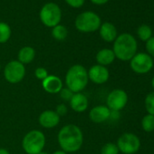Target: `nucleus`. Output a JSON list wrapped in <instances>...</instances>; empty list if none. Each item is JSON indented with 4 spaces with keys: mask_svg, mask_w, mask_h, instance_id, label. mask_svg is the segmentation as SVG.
I'll list each match as a JSON object with an SVG mask.
<instances>
[{
    "mask_svg": "<svg viewBox=\"0 0 154 154\" xmlns=\"http://www.w3.org/2000/svg\"><path fill=\"white\" fill-rule=\"evenodd\" d=\"M131 69L137 74H146L154 66L153 58L147 53H137L130 60Z\"/></svg>",
    "mask_w": 154,
    "mask_h": 154,
    "instance_id": "1a4fd4ad",
    "label": "nucleus"
},
{
    "mask_svg": "<svg viewBox=\"0 0 154 154\" xmlns=\"http://www.w3.org/2000/svg\"><path fill=\"white\" fill-rule=\"evenodd\" d=\"M144 106L147 113L154 115V91L146 95L144 99Z\"/></svg>",
    "mask_w": 154,
    "mask_h": 154,
    "instance_id": "5701e85b",
    "label": "nucleus"
},
{
    "mask_svg": "<svg viewBox=\"0 0 154 154\" xmlns=\"http://www.w3.org/2000/svg\"><path fill=\"white\" fill-rule=\"evenodd\" d=\"M99 34L101 38L107 43L114 42V40L118 36L115 26L110 22H105L101 25L99 28Z\"/></svg>",
    "mask_w": 154,
    "mask_h": 154,
    "instance_id": "dca6fc26",
    "label": "nucleus"
},
{
    "mask_svg": "<svg viewBox=\"0 0 154 154\" xmlns=\"http://www.w3.org/2000/svg\"><path fill=\"white\" fill-rule=\"evenodd\" d=\"M97 64L103 65V66H107L112 64L114 60L116 59L114 53L112 51V49H109V48H103L101 49L100 51H98V53L96 54L95 56Z\"/></svg>",
    "mask_w": 154,
    "mask_h": 154,
    "instance_id": "f3484780",
    "label": "nucleus"
},
{
    "mask_svg": "<svg viewBox=\"0 0 154 154\" xmlns=\"http://www.w3.org/2000/svg\"><path fill=\"white\" fill-rule=\"evenodd\" d=\"M52 154H67L65 151H63V150H62V149H58V150H55V151H54Z\"/></svg>",
    "mask_w": 154,
    "mask_h": 154,
    "instance_id": "7c9ffc66",
    "label": "nucleus"
},
{
    "mask_svg": "<svg viewBox=\"0 0 154 154\" xmlns=\"http://www.w3.org/2000/svg\"><path fill=\"white\" fill-rule=\"evenodd\" d=\"M69 103L72 110H73L75 112H85L89 106L87 96L82 93L73 94Z\"/></svg>",
    "mask_w": 154,
    "mask_h": 154,
    "instance_id": "2eb2a0df",
    "label": "nucleus"
},
{
    "mask_svg": "<svg viewBox=\"0 0 154 154\" xmlns=\"http://www.w3.org/2000/svg\"><path fill=\"white\" fill-rule=\"evenodd\" d=\"M38 121L42 127L45 129H52L59 124L60 116L55 112V111L45 110L39 115Z\"/></svg>",
    "mask_w": 154,
    "mask_h": 154,
    "instance_id": "f8f14e48",
    "label": "nucleus"
},
{
    "mask_svg": "<svg viewBox=\"0 0 154 154\" xmlns=\"http://www.w3.org/2000/svg\"><path fill=\"white\" fill-rule=\"evenodd\" d=\"M68 35L66 27L63 25H57L52 28V36L57 41H63Z\"/></svg>",
    "mask_w": 154,
    "mask_h": 154,
    "instance_id": "6ab92c4d",
    "label": "nucleus"
},
{
    "mask_svg": "<svg viewBox=\"0 0 154 154\" xmlns=\"http://www.w3.org/2000/svg\"><path fill=\"white\" fill-rule=\"evenodd\" d=\"M111 117V110L106 105H97L89 112L90 120L94 123H103Z\"/></svg>",
    "mask_w": 154,
    "mask_h": 154,
    "instance_id": "ddd939ff",
    "label": "nucleus"
},
{
    "mask_svg": "<svg viewBox=\"0 0 154 154\" xmlns=\"http://www.w3.org/2000/svg\"><path fill=\"white\" fill-rule=\"evenodd\" d=\"M128 101V94L124 90L114 89L106 98V106L112 112H120L127 105Z\"/></svg>",
    "mask_w": 154,
    "mask_h": 154,
    "instance_id": "9d476101",
    "label": "nucleus"
},
{
    "mask_svg": "<svg viewBox=\"0 0 154 154\" xmlns=\"http://www.w3.org/2000/svg\"><path fill=\"white\" fill-rule=\"evenodd\" d=\"M39 17L43 25L53 28L60 24L62 19V11L57 4L50 2L43 6L40 10Z\"/></svg>",
    "mask_w": 154,
    "mask_h": 154,
    "instance_id": "423d86ee",
    "label": "nucleus"
},
{
    "mask_svg": "<svg viewBox=\"0 0 154 154\" xmlns=\"http://www.w3.org/2000/svg\"><path fill=\"white\" fill-rule=\"evenodd\" d=\"M55 112L61 117V116H63L67 113V107L65 106V104L63 103H61V104H58L56 106V109H55Z\"/></svg>",
    "mask_w": 154,
    "mask_h": 154,
    "instance_id": "c85d7f7f",
    "label": "nucleus"
},
{
    "mask_svg": "<svg viewBox=\"0 0 154 154\" xmlns=\"http://www.w3.org/2000/svg\"><path fill=\"white\" fill-rule=\"evenodd\" d=\"M42 86L46 93L52 94H59L63 88L61 78L56 75H48L45 80L42 81Z\"/></svg>",
    "mask_w": 154,
    "mask_h": 154,
    "instance_id": "4468645a",
    "label": "nucleus"
},
{
    "mask_svg": "<svg viewBox=\"0 0 154 154\" xmlns=\"http://www.w3.org/2000/svg\"><path fill=\"white\" fill-rule=\"evenodd\" d=\"M35 57V50L31 46H24L18 52L17 61H19L21 63L25 65L32 63Z\"/></svg>",
    "mask_w": 154,
    "mask_h": 154,
    "instance_id": "a211bd4d",
    "label": "nucleus"
},
{
    "mask_svg": "<svg viewBox=\"0 0 154 154\" xmlns=\"http://www.w3.org/2000/svg\"><path fill=\"white\" fill-rule=\"evenodd\" d=\"M151 87H152L153 90H154V76L152 77V79H151Z\"/></svg>",
    "mask_w": 154,
    "mask_h": 154,
    "instance_id": "473e14b6",
    "label": "nucleus"
},
{
    "mask_svg": "<svg viewBox=\"0 0 154 154\" xmlns=\"http://www.w3.org/2000/svg\"><path fill=\"white\" fill-rule=\"evenodd\" d=\"M119 149L116 143L107 142L101 149V154H119Z\"/></svg>",
    "mask_w": 154,
    "mask_h": 154,
    "instance_id": "b1692460",
    "label": "nucleus"
},
{
    "mask_svg": "<svg viewBox=\"0 0 154 154\" xmlns=\"http://www.w3.org/2000/svg\"><path fill=\"white\" fill-rule=\"evenodd\" d=\"M146 51L147 54L151 56L152 58H154V36L150 37L147 42H146Z\"/></svg>",
    "mask_w": 154,
    "mask_h": 154,
    "instance_id": "a878e982",
    "label": "nucleus"
},
{
    "mask_svg": "<svg viewBox=\"0 0 154 154\" xmlns=\"http://www.w3.org/2000/svg\"><path fill=\"white\" fill-rule=\"evenodd\" d=\"M0 71H1V63H0Z\"/></svg>",
    "mask_w": 154,
    "mask_h": 154,
    "instance_id": "f704fd0d",
    "label": "nucleus"
},
{
    "mask_svg": "<svg viewBox=\"0 0 154 154\" xmlns=\"http://www.w3.org/2000/svg\"><path fill=\"white\" fill-rule=\"evenodd\" d=\"M26 67L17 60L10 61L4 68V77L9 84H18L23 81L26 76Z\"/></svg>",
    "mask_w": 154,
    "mask_h": 154,
    "instance_id": "6e6552de",
    "label": "nucleus"
},
{
    "mask_svg": "<svg viewBox=\"0 0 154 154\" xmlns=\"http://www.w3.org/2000/svg\"><path fill=\"white\" fill-rule=\"evenodd\" d=\"M87 72L89 81L96 85H103L107 83L110 78V72L106 66L94 64L91 66Z\"/></svg>",
    "mask_w": 154,
    "mask_h": 154,
    "instance_id": "9b49d317",
    "label": "nucleus"
},
{
    "mask_svg": "<svg viewBox=\"0 0 154 154\" xmlns=\"http://www.w3.org/2000/svg\"><path fill=\"white\" fill-rule=\"evenodd\" d=\"M141 128L145 132L154 131V115L147 113L141 119Z\"/></svg>",
    "mask_w": 154,
    "mask_h": 154,
    "instance_id": "aec40b11",
    "label": "nucleus"
},
{
    "mask_svg": "<svg viewBox=\"0 0 154 154\" xmlns=\"http://www.w3.org/2000/svg\"><path fill=\"white\" fill-rule=\"evenodd\" d=\"M90 1L95 5H98V6H102V5H104L106 4L109 0H90Z\"/></svg>",
    "mask_w": 154,
    "mask_h": 154,
    "instance_id": "c756f323",
    "label": "nucleus"
},
{
    "mask_svg": "<svg viewBox=\"0 0 154 154\" xmlns=\"http://www.w3.org/2000/svg\"><path fill=\"white\" fill-rule=\"evenodd\" d=\"M45 133L39 130L28 131L22 140V148L26 154H38L45 146Z\"/></svg>",
    "mask_w": 154,
    "mask_h": 154,
    "instance_id": "20e7f679",
    "label": "nucleus"
},
{
    "mask_svg": "<svg viewBox=\"0 0 154 154\" xmlns=\"http://www.w3.org/2000/svg\"><path fill=\"white\" fill-rule=\"evenodd\" d=\"M137 35L141 41L147 42L150 37H152V30L147 25H141L137 30Z\"/></svg>",
    "mask_w": 154,
    "mask_h": 154,
    "instance_id": "4be33fe9",
    "label": "nucleus"
},
{
    "mask_svg": "<svg viewBox=\"0 0 154 154\" xmlns=\"http://www.w3.org/2000/svg\"><path fill=\"white\" fill-rule=\"evenodd\" d=\"M76 29L82 33H93L99 30L102 21L100 17L93 11H85L78 15L74 22Z\"/></svg>",
    "mask_w": 154,
    "mask_h": 154,
    "instance_id": "39448f33",
    "label": "nucleus"
},
{
    "mask_svg": "<svg viewBox=\"0 0 154 154\" xmlns=\"http://www.w3.org/2000/svg\"><path fill=\"white\" fill-rule=\"evenodd\" d=\"M89 82L88 72L82 64L72 65L65 74V85L73 94L84 91Z\"/></svg>",
    "mask_w": 154,
    "mask_h": 154,
    "instance_id": "7ed1b4c3",
    "label": "nucleus"
},
{
    "mask_svg": "<svg viewBox=\"0 0 154 154\" xmlns=\"http://www.w3.org/2000/svg\"><path fill=\"white\" fill-rule=\"evenodd\" d=\"M138 50V44L135 37L128 33H123L116 37L113 42L112 51L117 59L122 62L130 61Z\"/></svg>",
    "mask_w": 154,
    "mask_h": 154,
    "instance_id": "f03ea898",
    "label": "nucleus"
},
{
    "mask_svg": "<svg viewBox=\"0 0 154 154\" xmlns=\"http://www.w3.org/2000/svg\"><path fill=\"white\" fill-rule=\"evenodd\" d=\"M0 154H10V153H9V151L8 149L1 148V149H0Z\"/></svg>",
    "mask_w": 154,
    "mask_h": 154,
    "instance_id": "2f4dec72",
    "label": "nucleus"
},
{
    "mask_svg": "<svg viewBox=\"0 0 154 154\" xmlns=\"http://www.w3.org/2000/svg\"><path fill=\"white\" fill-rule=\"evenodd\" d=\"M48 75L49 74H48L47 70L45 68H44V67H37L35 69V76L38 80L43 81V80H45L46 78Z\"/></svg>",
    "mask_w": 154,
    "mask_h": 154,
    "instance_id": "393cba45",
    "label": "nucleus"
},
{
    "mask_svg": "<svg viewBox=\"0 0 154 154\" xmlns=\"http://www.w3.org/2000/svg\"><path fill=\"white\" fill-rule=\"evenodd\" d=\"M66 4L73 8H79L84 6L85 0H64Z\"/></svg>",
    "mask_w": 154,
    "mask_h": 154,
    "instance_id": "cd10ccee",
    "label": "nucleus"
},
{
    "mask_svg": "<svg viewBox=\"0 0 154 154\" xmlns=\"http://www.w3.org/2000/svg\"><path fill=\"white\" fill-rule=\"evenodd\" d=\"M11 28L8 24L0 22V44L7 43L11 36Z\"/></svg>",
    "mask_w": 154,
    "mask_h": 154,
    "instance_id": "412c9836",
    "label": "nucleus"
},
{
    "mask_svg": "<svg viewBox=\"0 0 154 154\" xmlns=\"http://www.w3.org/2000/svg\"><path fill=\"white\" fill-rule=\"evenodd\" d=\"M61 149L66 153L78 151L84 143V134L80 127L75 124H66L61 128L57 135Z\"/></svg>",
    "mask_w": 154,
    "mask_h": 154,
    "instance_id": "f257e3e1",
    "label": "nucleus"
},
{
    "mask_svg": "<svg viewBox=\"0 0 154 154\" xmlns=\"http://www.w3.org/2000/svg\"><path fill=\"white\" fill-rule=\"evenodd\" d=\"M38 154H48V153H47L46 151H44V150H43V151H41V152L38 153Z\"/></svg>",
    "mask_w": 154,
    "mask_h": 154,
    "instance_id": "72a5a7b5",
    "label": "nucleus"
},
{
    "mask_svg": "<svg viewBox=\"0 0 154 154\" xmlns=\"http://www.w3.org/2000/svg\"><path fill=\"white\" fill-rule=\"evenodd\" d=\"M0 22H1V21H0Z\"/></svg>",
    "mask_w": 154,
    "mask_h": 154,
    "instance_id": "c9c22d12",
    "label": "nucleus"
},
{
    "mask_svg": "<svg viewBox=\"0 0 154 154\" xmlns=\"http://www.w3.org/2000/svg\"><path fill=\"white\" fill-rule=\"evenodd\" d=\"M140 138L131 132H125L122 134L117 140V147L119 151L123 154H135L140 148Z\"/></svg>",
    "mask_w": 154,
    "mask_h": 154,
    "instance_id": "0eeeda50",
    "label": "nucleus"
},
{
    "mask_svg": "<svg viewBox=\"0 0 154 154\" xmlns=\"http://www.w3.org/2000/svg\"><path fill=\"white\" fill-rule=\"evenodd\" d=\"M59 94H60V97H61L63 101L66 102V101H70V100H71L72 96L73 95V93H72L70 89H68L67 87H65V88H63V89L60 91Z\"/></svg>",
    "mask_w": 154,
    "mask_h": 154,
    "instance_id": "bb28decb",
    "label": "nucleus"
}]
</instances>
